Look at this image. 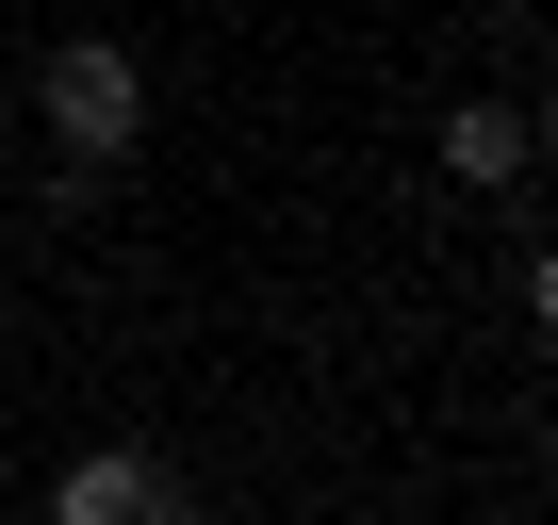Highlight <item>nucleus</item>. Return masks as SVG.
<instances>
[{
	"label": "nucleus",
	"instance_id": "4",
	"mask_svg": "<svg viewBox=\"0 0 558 525\" xmlns=\"http://www.w3.org/2000/svg\"><path fill=\"white\" fill-rule=\"evenodd\" d=\"M148 525H214V509H197V476H181V460H148Z\"/></svg>",
	"mask_w": 558,
	"mask_h": 525
},
{
	"label": "nucleus",
	"instance_id": "5",
	"mask_svg": "<svg viewBox=\"0 0 558 525\" xmlns=\"http://www.w3.org/2000/svg\"><path fill=\"white\" fill-rule=\"evenodd\" d=\"M525 313H542V329H558V246H525Z\"/></svg>",
	"mask_w": 558,
	"mask_h": 525
},
{
	"label": "nucleus",
	"instance_id": "2",
	"mask_svg": "<svg viewBox=\"0 0 558 525\" xmlns=\"http://www.w3.org/2000/svg\"><path fill=\"white\" fill-rule=\"evenodd\" d=\"M444 164H460V181H476V197H509V181H525V164H542V148H525V99H493V83H476V99H460V115H444Z\"/></svg>",
	"mask_w": 558,
	"mask_h": 525
},
{
	"label": "nucleus",
	"instance_id": "3",
	"mask_svg": "<svg viewBox=\"0 0 558 525\" xmlns=\"http://www.w3.org/2000/svg\"><path fill=\"white\" fill-rule=\"evenodd\" d=\"M50 525H148V443H83L50 476Z\"/></svg>",
	"mask_w": 558,
	"mask_h": 525
},
{
	"label": "nucleus",
	"instance_id": "6",
	"mask_svg": "<svg viewBox=\"0 0 558 525\" xmlns=\"http://www.w3.org/2000/svg\"><path fill=\"white\" fill-rule=\"evenodd\" d=\"M525 148H558V83H542V115H525Z\"/></svg>",
	"mask_w": 558,
	"mask_h": 525
},
{
	"label": "nucleus",
	"instance_id": "1",
	"mask_svg": "<svg viewBox=\"0 0 558 525\" xmlns=\"http://www.w3.org/2000/svg\"><path fill=\"white\" fill-rule=\"evenodd\" d=\"M34 99H50V132H66V181H99V164H132V132H148V66H132L116 34H66Z\"/></svg>",
	"mask_w": 558,
	"mask_h": 525
}]
</instances>
